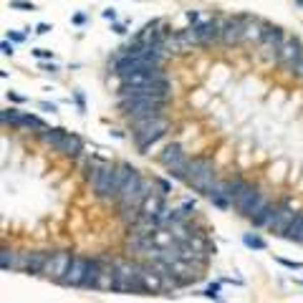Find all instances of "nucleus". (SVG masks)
I'll return each instance as SVG.
<instances>
[{"instance_id":"nucleus-27","label":"nucleus","mask_w":303,"mask_h":303,"mask_svg":"<svg viewBox=\"0 0 303 303\" xmlns=\"http://www.w3.org/2000/svg\"><path fill=\"white\" fill-rule=\"evenodd\" d=\"M218 291H220V283H213V286H207V288H205V293H202V296H207V298H218Z\"/></svg>"},{"instance_id":"nucleus-23","label":"nucleus","mask_w":303,"mask_h":303,"mask_svg":"<svg viewBox=\"0 0 303 303\" xmlns=\"http://www.w3.org/2000/svg\"><path fill=\"white\" fill-rule=\"evenodd\" d=\"M154 185H157V190H159V195H164V197H167V195L172 192V185H169L167 179H159V177H157V179H154Z\"/></svg>"},{"instance_id":"nucleus-26","label":"nucleus","mask_w":303,"mask_h":303,"mask_svg":"<svg viewBox=\"0 0 303 303\" xmlns=\"http://www.w3.org/2000/svg\"><path fill=\"white\" fill-rule=\"evenodd\" d=\"M10 8H18V10H36V5L28 3V0H10Z\"/></svg>"},{"instance_id":"nucleus-2","label":"nucleus","mask_w":303,"mask_h":303,"mask_svg":"<svg viewBox=\"0 0 303 303\" xmlns=\"http://www.w3.org/2000/svg\"><path fill=\"white\" fill-rule=\"evenodd\" d=\"M187 185L202 195H207V190L215 185V164L210 157H192L190 159V174H187Z\"/></svg>"},{"instance_id":"nucleus-17","label":"nucleus","mask_w":303,"mask_h":303,"mask_svg":"<svg viewBox=\"0 0 303 303\" xmlns=\"http://www.w3.org/2000/svg\"><path fill=\"white\" fill-rule=\"evenodd\" d=\"M38 137H41L46 144H51L53 149H58V147L64 144V139L69 137V132L61 129V127H46L43 132H38Z\"/></svg>"},{"instance_id":"nucleus-30","label":"nucleus","mask_w":303,"mask_h":303,"mask_svg":"<svg viewBox=\"0 0 303 303\" xmlns=\"http://www.w3.org/2000/svg\"><path fill=\"white\" fill-rule=\"evenodd\" d=\"M187 20L195 25V23H200V13L197 10H187Z\"/></svg>"},{"instance_id":"nucleus-9","label":"nucleus","mask_w":303,"mask_h":303,"mask_svg":"<svg viewBox=\"0 0 303 303\" xmlns=\"http://www.w3.org/2000/svg\"><path fill=\"white\" fill-rule=\"evenodd\" d=\"M192 33H195L197 46H210V43L220 41V20H218V18L200 20V23L192 25Z\"/></svg>"},{"instance_id":"nucleus-4","label":"nucleus","mask_w":303,"mask_h":303,"mask_svg":"<svg viewBox=\"0 0 303 303\" xmlns=\"http://www.w3.org/2000/svg\"><path fill=\"white\" fill-rule=\"evenodd\" d=\"M250 15H232V18H225L220 23V41L225 46H237L248 38V28H250Z\"/></svg>"},{"instance_id":"nucleus-18","label":"nucleus","mask_w":303,"mask_h":303,"mask_svg":"<svg viewBox=\"0 0 303 303\" xmlns=\"http://www.w3.org/2000/svg\"><path fill=\"white\" fill-rule=\"evenodd\" d=\"M139 185H142V174H139V172L134 169V172L129 174V179L124 182V187H122V192H119L116 202H119V205H124V202H127V200H129V197H132V195H134L137 190H139Z\"/></svg>"},{"instance_id":"nucleus-37","label":"nucleus","mask_w":303,"mask_h":303,"mask_svg":"<svg viewBox=\"0 0 303 303\" xmlns=\"http://www.w3.org/2000/svg\"><path fill=\"white\" fill-rule=\"evenodd\" d=\"M74 23H76V25H83V23H86V15H83V13H76Z\"/></svg>"},{"instance_id":"nucleus-16","label":"nucleus","mask_w":303,"mask_h":303,"mask_svg":"<svg viewBox=\"0 0 303 303\" xmlns=\"http://www.w3.org/2000/svg\"><path fill=\"white\" fill-rule=\"evenodd\" d=\"M61 154H66V157H71V159H78L81 154H83V139L78 137V134H71L69 132V137L64 139V144L58 147Z\"/></svg>"},{"instance_id":"nucleus-15","label":"nucleus","mask_w":303,"mask_h":303,"mask_svg":"<svg viewBox=\"0 0 303 303\" xmlns=\"http://www.w3.org/2000/svg\"><path fill=\"white\" fill-rule=\"evenodd\" d=\"M276 210H278V205H273L270 200L255 213V215H250L248 220L253 223V227H268L270 225V220H273V215H276Z\"/></svg>"},{"instance_id":"nucleus-19","label":"nucleus","mask_w":303,"mask_h":303,"mask_svg":"<svg viewBox=\"0 0 303 303\" xmlns=\"http://www.w3.org/2000/svg\"><path fill=\"white\" fill-rule=\"evenodd\" d=\"M0 265H3V270H18V268H23V255L15 253V250H10V248H3Z\"/></svg>"},{"instance_id":"nucleus-24","label":"nucleus","mask_w":303,"mask_h":303,"mask_svg":"<svg viewBox=\"0 0 303 303\" xmlns=\"http://www.w3.org/2000/svg\"><path fill=\"white\" fill-rule=\"evenodd\" d=\"M179 210L185 213V218H192V215H195V210H197V205H195V200H185Z\"/></svg>"},{"instance_id":"nucleus-1","label":"nucleus","mask_w":303,"mask_h":303,"mask_svg":"<svg viewBox=\"0 0 303 303\" xmlns=\"http://www.w3.org/2000/svg\"><path fill=\"white\" fill-rule=\"evenodd\" d=\"M111 291L119 293H147L142 281V265L129 260H114L111 263Z\"/></svg>"},{"instance_id":"nucleus-6","label":"nucleus","mask_w":303,"mask_h":303,"mask_svg":"<svg viewBox=\"0 0 303 303\" xmlns=\"http://www.w3.org/2000/svg\"><path fill=\"white\" fill-rule=\"evenodd\" d=\"M71 260H74V255H71L69 250L51 253V258H48V265H46L43 276H48L51 281L64 283V278H66V273H69V268H71Z\"/></svg>"},{"instance_id":"nucleus-14","label":"nucleus","mask_w":303,"mask_h":303,"mask_svg":"<svg viewBox=\"0 0 303 303\" xmlns=\"http://www.w3.org/2000/svg\"><path fill=\"white\" fill-rule=\"evenodd\" d=\"M104 265H101V260H96V258H88V270H86V281H83V288H99V283H101V278H104Z\"/></svg>"},{"instance_id":"nucleus-29","label":"nucleus","mask_w":303,"mask_h":303,"mask_svg":"<svg viewBox=\"0 0 303 303\" xmlns=\"http://www.w3.org/2000/svg\"><path fill=\"white\" fill-rule=\"evenodd\" d=\"M33 56H36V58H51L53 53H51L48 48H36V51H33Z\"/></svg>"},{"instance_id":"nucleus-7","label":"nucleus","mask_w":303,"mask_h":303,"mask_svg":"<svg viewBox=\"0 0 303 303\" xmlns=\"http://www.w3.org/2000/svg\"><path fill=\"white\" fill-rule=\"evenodd\" d=\"M303 56V46L298 38H286V43L278 48V56H276V64L278 66H283L286 71H291L293 74V69H296V64H298V58Z\"/></svg>"},{"instance_id":"nucleus-32","label":"nucleus","mask_w":303,"mask_h":303,"mask_svg":"<svg viewBox=\"0 0 303 303\" xmlns=\"http://www.w3.org/2000/svg\"><path fill=\"white\" fill-rule=\"evenodd\" d=\"M8 99H10V101H15V104H23V101H25V96H20V94H13V91H8Z\"/></svg>"},{"instance_id":"nucleus-10","label":"nucleus","mask_w":303,"mask_h":303,"mask_svg":"<svg viewBox=\"0 0 303 303\" xmlns=\"http://www.w3.org/2000/svg\"><path fill=\"white\" fill-rule=\"evenodd\" d=\"M48 258L51 253H41V250H33V253H23V268L28 276H43L46 265H48Z\"/></svg>"},{"instance_id":"nucleus-31","label":"nucleus","mask_w":303,"mask_h":303,"mask_svg":"<svg viewBox=\"0 0 303 303\" xmlns=\"http://www.w3.org/2000/svg\"><path fill=\"white\" fill-rule=\"evenodd\" d=\"M0 48H3V53H5V56H13V43L3 41V43H0Z\"/></svg>"},{"instance_id":"nucleus-34","label":"nucleus","mask_w":303,"mask_h":303,"mask_svg":"<svg viewBox=\"0 0 303 303\" xmlns=\"http://www.w3.org/2000/svg\"><path fill=\"white\" fill-rule=\"evenodd\" d=\"M76 104H78V109H81V111H86V106H83V94H81V91H76Z\"/></svg>"},{"instance_id":"nucleus-35","label":"nucleus","mask_w":303,"mask_h":303,"mask_svg":"<svg viewBox=\"0 0 303 303\" xmlns=\"http://www.w3.org/2000/svg\"><path fill=\"white\" fill-rule=\"evenodd\" d=\"M293 74L298 76V78H303V56L298 58V64H296V69H293Z\"/></svg>"},{"instance_id":"nucleus-20","label":"nucleus","mask_w":303,"mask_h":303,"mask_svg":"<svg viewBox=\"0 0 303 303\" xmlns=\"http://www.w3.org/2000/svg\"><path fill=\"white\" fill-rule=\"evenodd\" d=\"M291 243H303V213H296V218L291 220V225L286 227V232L281 235Z\"/></svg>"},{"instance_id":"nucleus-28","label":"nucleus","mask_w":303,"mask_h":303,"mask_svg":"<svg viewBox=\"0 0 303 303\" xmlns=\"http://www.w3.org/2000/svg\"><path fill=\"white\" fill-rule=\"evenodd\" d=\"M25 36H28V33H15V31H8V38H10L13 43H23V41H25Z\"/></svg>"},{"instance_id":"nucleus-8","label":"nucleus","mask_w":303,"mask_h":303,"mask_svg":"<svg viewBox=\"0 0 303 303\" xmlns=\"http://www.w3.org/2000/svg\"><path fill=\"white\" fill-rule=\"evenodd\" d=\"M0 116H3L5 124H10V127H15V129H36V132H43V129H46V124H43L38 116L23 114V111H18V109H5Z\"/></svg>"},{"instance_id":"nucleus-36","label":"nucleus","mask_w":303,"mask_h":303,"mask_svg":"<svg viewBox=\"0 0 303 303\" xmlns=\"http://www.w3.org/2000/svg\"><path fill=\"white\" fill-rule=\"evenodd\" d=\"M41 109H43V111H51V114H53V111H56V104H48V101H41Z\"/></svg>"},{"instance_id":"nucleus-12","label":"nucleus","mask_w":303,"mask_h":303,"mask_svg":"<svg viewBox=\"0 0 303 303\" xmlns=\"http://www.w3.org/2000/svg\"><path fill=\"white\" fill-rule=\"evenodd\" d=\"M86 270H88V258H78V255H74L71 268H69L66 278H64V286H81V288H83Z\"/></svg>"},{"instance_id":"nucleus-25","label":"nucleus","mask_w":303,"mask_h":303,"mask_svg":"<svg viewBox=\"0 0 303 303\" xmlns=\"http://www.w3.org/2000/svg\"><path fill=\"white\" fill-rule=\"evenodd\" d=\"M278 263H281L283 268H288V270H303V263H298V260H286V258H278Z\"/></svg>"},{"instance_id":"nucleus-11","label":"nucleus","mask_w":303,"mask_h":303,"mask_svg":"<svg viewBox=\"0 0 303 303\" xmlns=\"http://www.w3.org/2000/svg\"><path fill=\"white\" fill-rule=\"evenodd\" d=\"M286 43V31L273 25V23H263L260 20V46H270V48H281Z\"/></svg>"},{"instance_id":"nucleus-22","label":"nucleus","mask_w":303,"mask_h":303,"mask_svg":"<svg viewBox=\"0 0 303 303\" xmlns=\"http://www.w3.org/2000/svg\"><path fill=\"white\" fill-rule=\"evenodd\" d=\"M243 243H245L248 248H253V250H265V248H268V243H265L260 235H250V232L243 235Z\"/></svg>"},{"instance_id":"nucleus-5","label":"nucleus","mask_w":303,"mask_h":303,"mask_svg":"<svg viewBox=\"0 0 303 303\" xmlns=\"http://www.w3.org/2000/svg\"><path fill=\"white\" fill-rule=\"evenodd\" d=\"M268 202V197L260 192V187L258 185H245V190L240 192V197L235 200V207H237V213L243 215V218H250V215H255L263 205Z\"/></svg>"},{"instance_id":"nucleus-21","label":"nucleus","mask_w":303,"mask_h":303,"mask_svg":"<svg viewBox=\"0 0 303 303\" xmlns=\"http://www.w3.org/2000/svg\"><path fill=\"white\" fill-rule=\"evenodd\" d=\"M245 185H248L245 179H225V182H220V190L230 202H235L240 197V192L245 190Z\"/></svg>"},{"instance_id":"nucleus-13","label":"nucleus","mask_w":303,"mask_h":303,"mask_svg":"<svg viewBox=\"0 0 303 303\" xmlns=\"http://www.w3.org/2000/svg\"><path fill=\"white\" fill-rule=\"evenodd\" d=\"M293 218H296V215H293V210L288 207V202H281L268 227H270V230H273L276 235H283V232H286V227L291 225V220H293Z\"/></svg>"},{"instance_id":"nucleus-38","label":"nucleus","mask_w":303,"mask_h":303,"mask_svg":"<svg viewBox=\"0 0 303 303\" xmlns=\"http://www.w3.org/2000/svg\"><path fill=\"white\" fill-rule=\"evenodd\" d=\"M104 18H106V20H116V13H114V10H104Z\"/></svg>"},{"instance_id":"nucleus-3","label":"nucleus","mask_w":303,"mask_h":303,"mask_svg":"<svg viewBox=\"0 0 303 303\" xmlns=\"http://www.w3.org/2000/svg\"><path fill=\"white\" fill-rule=\"evenodd\" d=\"M91 185L99 200L116 202V164H96Z\"/></svg>"},{"instance_id":"nucleus-33","label":"nucleus","mask_w":303,"mask_h":303,"mask_svg":"<svg viewBox=\"0 0 303 303\" xmlns=\"http://www.w3.org/2000/svg\"><path fill=\"white\" fill-rule=\"evenodd\" d=\"M48 31H51V25H48V23H41V25L36 28V33H38V36H46Z\"/></svg>"},{"instance_id":"nucleus-41","label":"nucleus","mask_w":303,"mask_h":303,"mask_svg":"<svg viewBox=\"0 0 303 303\" xmlns=\"http://www.w3.org/2000/svg\"><path fill=\"white\" fill-rule=\"evenodd\" d=\"M296 5H301V8H303V0H296Z\"/></svg>"},{"instance_id":"nucleus-39","label":"nucleus","mask_w":303,"mask_h":303,"mask_svg":"<svg viewBox=\"0 0 303 303\" xmlns=\"http://www.w3.org/2000/svg\"><path fill=\"white\" fill-rule=\"evenodd\" d=\"M111 31H116V33H119V36H124V33H127V28H124V25H119V23H116V25H114V28H111Z\"/></svg>"},{"instance_id":"nucleus-40","label":"nucleus","mask_w":303,"mask_h":303,"mask_svg":"<svg viewBox=\"0 0 303 303\" xmlns=\"http://www.w3.org/2000/svg\"><path fill=\"white\" fill-rule=\"evenodd\" d=\"M43 71H48V74H56V71H58V69H56V66H53V64H46V66H43Z\"/></svg>"}]
</instances>
